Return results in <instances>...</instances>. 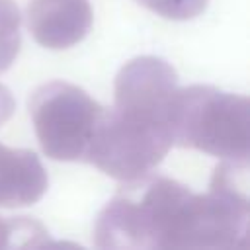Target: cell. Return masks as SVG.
I'll use <instances>...</instances> for the list:
<instances>
[{"instance_id": "cell-1", "label": "cell", "mask_w": 250, "mask_h": 250, "mask_svg": "<svg viewBox=\"0 0 250 250\" xmlns=\"http://www.w3.org/2000/svg\"><path fill=\"white\" fill-rule=\"evenodd\" d=\"M172 143L225 160L248 162L250 100L213 86L178 88L170 102Z\"/></svg>"}, {"instance_id": "cell-2", "label": "cell", "mask_w": 250, "mask_h": 250, "mask_svg": "<svg viewBox=\"0 0 250 250\" xmlns=\"http://www.w3.org/2000/svg\"><path fill=\"white\" fill-rule=\"evenodd\" d=\"M172 145L166 117L113 105L102 111L84 158L104 174L129 182L158 166Z\"/></svg>"}, {"instance_id": "cell-3", "label": "cell", "mask_w": 250, "mask_h": 250, "mask_svg": "<svg viewBox=\"0 0 250 250\" xmlns=\"http://www.w3.org/2000/svg\"><path fill=\"white\" fill-rule=\"evenodd\" d=\"M104 107L82 88L47 82L29 98V115L43 152L53 160L84 158Z\"/></svg>"}, {"instance_id": "cell-4", "label": "cell", "mask_w": 250, "mask_h": 250, "mask_svg": "<svg viewBox=\"0 0 250 250\" xmlns=\"http://www.w3.org/2000/svg\"><path fill=\"white\" fill-rule=\"evenodd\" d=\"M176 90L178 74L166 61L137 57L125 62L115 76L113 105H133L168 115Z\"/></svg>"}, {"instance_id": "cell-5", "label": "cell", "mask_w": 250, "mask_h": 250, "mask_svg": "<svg viewBox=\"0 0 250 250\" xmlns=\"http://www.w3.org/2000/svg\"><path fill=\"white\" fill-rule=\"evenodd\" d=\"M27 29L47 49H68L80 43L92 25L88 0H29Z\"/></svg>"}, {"instance_id": "cell-6", "label": "cell", "mask_w": 250, "mask_h": 250, "mask_svg": "<svg viewBox=\"0 0 250 250\" xmlns=\"http://www.w3.org/2000/svg\"><path fill=\"white\" fill-rule=\"evenodd\" d=\"M47 172L35 152L0 145V207L37 203L47 191Z\"/></svg>"}, {"instance_id": "cell-7", "label": "cell", "mask_w": 250, "mask_h": 250, "mask_svg": "<svg viewBox=\"0 0 250 250\" xmlns=\"http://www.w3.org/2000/svg\"><path fill=\"white\" fill-rule=\"evenodd\" d=\"M49 234L29 217H0V248L8 246H47Z\"/></svg>"}, {"instance_id": "cell-8", "label": "cell", "mask_w": 250, "mask_h": 250, "mask_svg": "<svg viewBox=\"0 0 250 250\" xmlns=\"http://www.w3.org/2000/svg\"><path fill=\"white\" fill-rule=\"evenodd\" d=\"M21 16L14 0H0V72L8 70L18 57Z\"/></svg>"}, {"instance_id": "cell-9", "label": "cell", "mask_w": 250, "mask_h": 250, "mask_svg": "<svg viewBox=\"0 0 250 250\" xmlns=\"http://www.w3.org/2000/svg\"><path fill=\"white\" fill-rule=\"evenodd\" d=\"M137 2L168 20H191L199 16L209 4V0H137Z\"/></svg>"}, {"instance_id": "cell-10", "label": "cell", "mask_w": 250, "mask_h": 250, "mask_svg": "<svg viewBox=\"0 0 250 250\" xmlns=\"http://www.w3.org/2000/svg\"><path fill=\"white\" fill-rule=\"evenodd\" d=\"M14 109H16V102H14L12 92L4 84H0V127L12 117Z\"/></svg>"}]
</instances>
